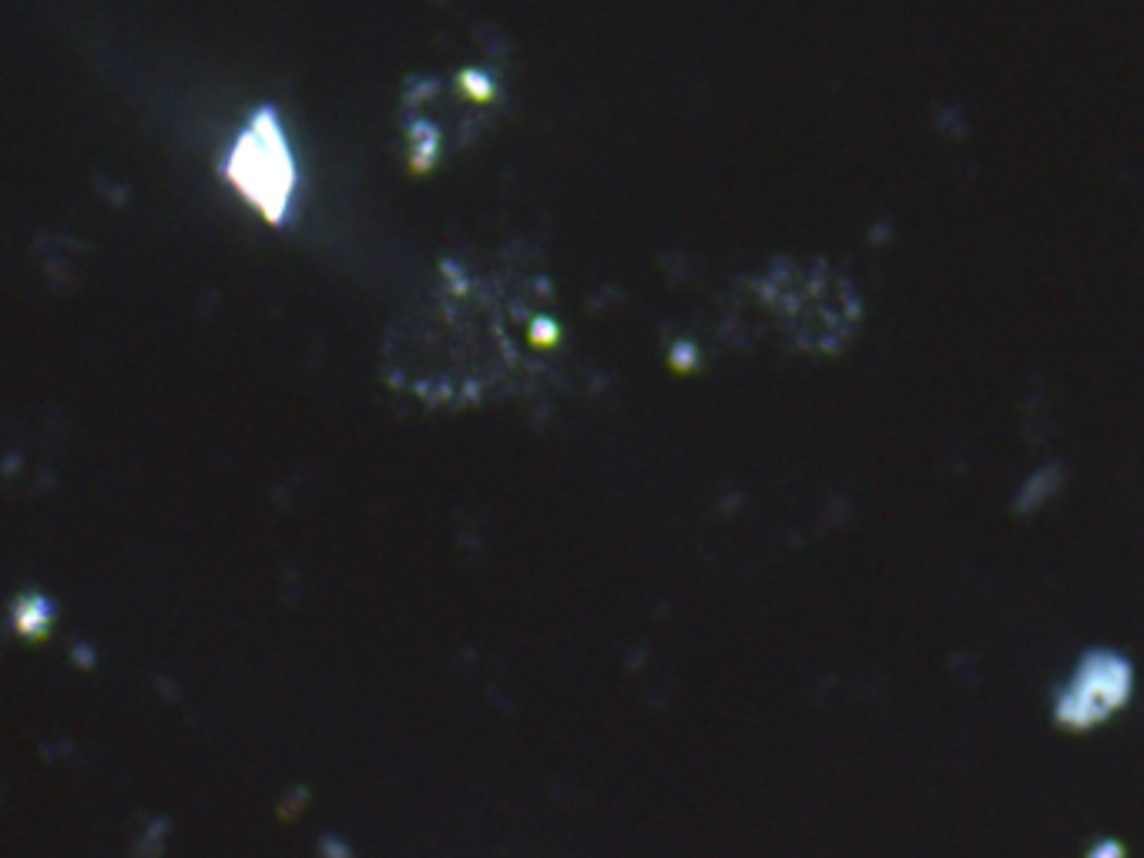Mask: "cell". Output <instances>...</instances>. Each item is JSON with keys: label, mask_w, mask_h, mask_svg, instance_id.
I'll list each match as a JSON object with an SVG mask.
<instances>
[{"label": "cell", "mask_w": 1144, "mask_h": 858, "mask_svg": "<svg viewBox=\"0 0 1144 858\" xmlns=\"http://www.w3.org/2000/svg\"><path fill=\"white\" fill-rule=\"evenodd\" d=\"M235 179L266 211H282L289 185V158L272 127V118H259L235 155Z\"/></svg>", "instance_id": "cell-1"}]
</instances>
